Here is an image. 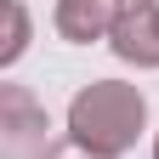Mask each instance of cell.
Listing matches in <instances>:
<instances>
[{
    "mask_svg": "<svg viewBox=\"0 0 159 159\" xmlns=\"http://www.w3.org/2000/svg\"><path fill=\"white\" fill-rule=\"evenodd\" d=\"M51 142V114L34 102L23 85H0V159H46Z\"/></svg>",
    "mask_w": 159,
    "mask_h": 159,
    "instance_id": "obj_2",
    "label": "cell"
},
{
    "mask_svg": "<svg viewBox=\"0 0 159 159\" xmlns=\"http://www.w3.org/2000/svg\"><path fill=\"white\" fill-rule=\"evenodd\" d=\"M6 17H11V34H6V46H0V68H11L17 57L29 51V11H23V0H6Z\"/></svg>",
    "mask_w": 159,
    "mask_h": 159,
    "instance_id": "obj_5",
    "label": "cell"
},
{
    "mask_svg": "<svg viewBox=\"0 0 159 159\" xmlns=\"http://www.w3.org/2000/svg\"><path fill=\"white\" fill-rule=\"evenodd\" d=\"M148 125V97L125 85V80H91L74 91L68 102V142L119 159L125 148H136V136Z\"/></svg>",
    "mask_w": 159,
    "mask_h": 159,
    "instance_id": "obj_1",
    "label": "cell"
},
{
    "mask_svg": "<svg viewBox=\"0 0 159 159\" xmlns=\"http://www.w3.org/2000/svg\"><path fill=\"white\" fill-rule=\"evenodd\" d=\"M46 159H108V153H91V148H80V142H57Z\"/></svg>",
    "mask_w": 159,
    "mask_h": 159,
    "instance_id": "obj_6",
    "label": "cell"
},
{
    "mask_svg": "<svg viewBox=\"0 0 159 159\" xmlns=\"http://www.w3.org/2000/svg\"><path fill=\"white\" fill-rule=\"evenodd\" d=\"M153 159H159V136H153Z\"/></svg>",
    "mask_w": 159,
    "mask_h": 159,
    "instance_id": "obj_8",
    "label": "cell"
},
{
    "mask_svg": "<svg viewBox=\"0 0 159 159\" xmlns=\"http://www.w3.org/2000/svg\"><path fill=\"white\" fill-rule=\"evenodd\" d=\"M108 46L131 68H159V6H125V17H119Z\"/></svg>",
    "mask_w": 159,
    "mask_h": 159,
    "instance_id": "obj_4",
    "label": "cell"
},
{
    "mask_svg": "<svg viewBox=\"0 0 159 159\" xmlns=\"http://www.w3.org/2000/svg\"><path fill=\"white\" fill-rule=\"evenodd\" d=\"M131 0H57L51 23L68 46H91V40H114L119 17H125Z\"/></svg>",
    "mask_w": 159,
    "mask_h": 159,
    "instance_id": "obj_3",
    "label": "cell"
},
{
    "mask_svg": "<svg viewBox=\"0 0 159 159\" xmlns=\"http://www.w3.org/2000/svg\"><path fill=\"white\" fill-rule=\"evenodd\" d=\"M131 6H159V0H131Z\"/></svg>",
    "mask_w": 159,
    "mask_h": 159,
    "instance_id": "obj_7",
    "label": "cell"
}]
</instances>
